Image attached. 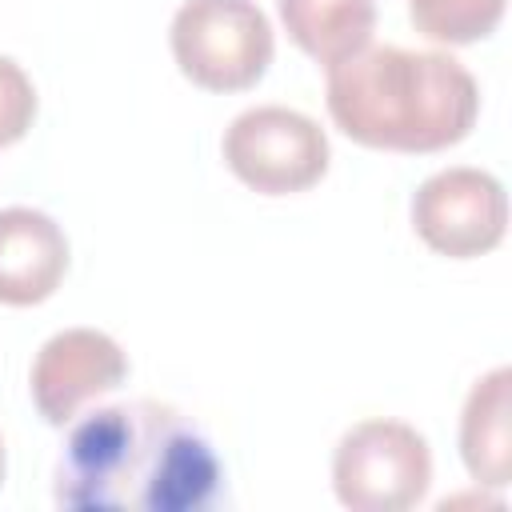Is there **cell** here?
I'll use <instances>...</instances> for the list:
<instances>
[{
  "label": "cell",
  "instance_id": "6da1fadb",
  "mask_svg": "<svg viewBox=\"0 0 512 512\" xmlns=\"http://www.w3.org/2000/svg\"><path fill=\"white\" fill-rule=\"evenodd\" d=\"M220 492L212 440L160 400L88 412L56 460V504L68 512H204Z\"/></svg>",
  "mask_w": 512,
  "mask_h": 512
},
{
  "label": "cell",
  "instance_id": "7a4b0ae2",
  "mask_svg": "<svg viewBox=\"0 0 512 512\" xmlns=\"http://www.w3.org/2000/svg\"><path fill=\"white\" fill-rule=\"evenodd\" d=\"M328 116L364 148L440 152L472 132L480 88L448 52L364 44L328 64Z\"/></svg>",
  "mask_w": 512,
  "mask_h": 512
},
{
  "label": "cell",
  "instance_id": "3957f363",
  "mask_svg": "<svg viewBox=\"0 0 512 512\" xmlns=\"http://www.w3.org/2000/svg\"><path fill=\"white\" fill-rule=\"evenodd\" d=\"M168 40L180 72L208 92L252 88L276 52L272 24L256 0H184Z\"/></svg>",
  "mask_w": 512,
  "mask_h": 512
},
{
  "label": "cell",
  "instance_id": "277c9868",
  "mask_svg": "<svg viewBox=\"0 0 512 512\" xmlns=\"http://www.w3.org/2000/svg\"><path fill=\"white\" fill-rule=\"evenodd\" d=\"M428 484V440L404 420H360L332 452V488L352 512H404L424 500Z\"/></svg>",
  "mask_w": 512,
  "mask_h": 512
},
{
  "label": "cell",
  "instance_id": "5b68a950",
  "mask_svg": "<svg viewBox=\"0 0 512 512\" xmlns=\"http://www.w3.org/2000/svg\"><path fill=\"white\" fill-rule=\"evenodd\" d=\"M224 164L264 196H292L328 172L324 128L284 104H256L224 128Z\"/></svg>",
  "mask_w": 512,
  "mask_h": 512
},
{
  "label": "cell",
  "instance_id": "8992f818",
  "mask_svg": "<svg viewBox=\"0 0 512 512\" xmlns=\"http://www.w3.org/2000/svg\"><path fill=\"white\" fill-rule=\"evenodd\" d=\"M412 228L440 256H484L504 240L508 228L504 184L484 168H440L412 196Z\"/></svg>",
  "mask_w": 512,
  "mask_h": 512
},
{
  "label": "cell",
  "instance_id": "52a82bcc",
  "mask_svg": "<svg viewBox=\"0 0 512 512\" xmlns=\"http://www.w3.org/2000/svg\"><path fill=\"white\" fill-rule=\"evenodd\" d=\"M124 376H128V356L108 332L64 328L40 344L28 372V388L36 412L52 428H64L76 420V412L88 400L120 388Z\"/></svg>",
  "mask_w": 512,
  "mask_h": 512
},
{
  "label": "cell",
  "instance_id": "ba28073f",
  "mask_svg": "<svg viewBox=\"0 0 512 512\" xmlns=\"http://www.w3.org/2000/svg\"><path fill=\"white\" fill-rule=\"evenodd\" d=\"M68 272V236L40 208H0V304L48 300Z\"/></svg>",
  "mask_w": 512,
  "mask_h": 512
},
{
  "label": "cell",
  "instance_id": "9c48e42d",
  "mask_svg": "<svg viewBox=\"0 0 512 512\" xmlns=\"http://www.w3.org/2000/svg\"><path fill=\"white\" fill-rule=\"evenodd\" d=\"M460 460L484 488L512 480V372L500 364L484 372L460 412Z\"/></svg>",
  "mask_w": 512,
  "mask_h": 512
},
{
  "label": "cell",
  "instance_id": "30bf717a",
  "mask_svg": "<svg viewBox=\"0 0 512 512\" xmlns=\"http://www.w3.org/2000/svg\"><path fill=\"white\" fill-rule=\"evenodd\" d=\"M276 8L292 44L324 68L372 44L376 32V0H276Z\"/></svg>",
  "mask_w": 512,
  "mask_h": 512
},
{
  "label": "cell",
  "instance_id": "8fae6325",
  "mask_svg": "<svg viewBox=\"0 0 512 512\" xmlns=\"http://www.w3.org/2000/svg\"><path fill=\"white\" fill-rule=\"evenodd\" d=\"M508 0H408L416 32L440 44H476L496 32Z\"/></svg>",
  "mask_w": 512,
  "mask_h": 512
},
{
  "label": "cell",
  "instance_id": "7c38bea8",
  "mask_svg": "<svg viewBox=\"0 0 512 512\" xmlns=\"http://www.w3.org/2000/svg\"><path fill=\"white\" fill-rule=\"evenodd\" d=\"M36 120V88L28 80V72L0 56V148L16 144Z\"/></svg>",
  "mask_w": 512,
  "mask_h": 512
},
{
  "label": "cell",
  "instance_id": "4fadbf2b",
  "mask_svg": "<svg viewBox=\"0 0 512 512\" xmlns=\"http://www.w3.org/2000/svg\"><path fill=\"white\" fill-rule=\"evenodd\" d=\"M0 480H4V440H0Z\"/></svg>",
  "mask_w": 512,
  "mask_h": 512
}]
</instances>
